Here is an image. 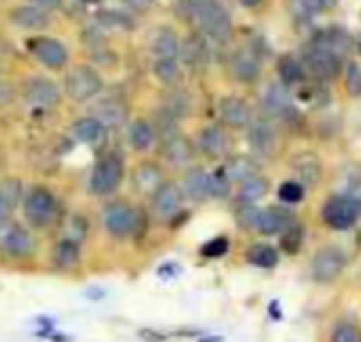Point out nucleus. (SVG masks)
Here are the masks:
<instances>
[{
	"mask_svg": "<svg viewBox=\"0 0 361 342\" xmlns=\"http://www.w3.org/2000/svg\"><path fill=\"white\" fill-rule=\"evenodd\" d=\"M16 100V85L7 79H0V109L13 104Z\"/></svg>",
	"mask_w": 361,
	"mask_h": 342,
	"instance_id": "nucleus-49",
	"label": "nucleus"
},
{
	"mask_svg": "<svg viewBox=\"0 0 361 342\" xmlns=\"http://www.w3.org/2000/svg\"><path fill=\"white\" fill-rule=\"evenodd\" d=\"M346 92L350 96H361V64L348 62L346 64Z\"/></svg>",
	"mask_w": 361,
	"mask_h": 342,
	"instance_id": "nucleus-44",
	"label": "nucleus"
},
{
	"mask_svg": "<svg viewBox=\"0 0 361 342\" xmlns=\"http://www.w3.org/2000/svg\"><path fill=\"white\" fill-rule=\"evenodd\" d=\"M64 90L68 94V98L77 100V102H85L90 98H94L96 94H100L102 90V77L87 64H79L75 66L64 81Z\"/></svg>",
	"mask_w": 361,
	"mask_h": 342,
	"instance_id": "nucleus-4",
	"label": "nucleus"
},
{
	"mask_svg": "<svg viewBox=\"0 0 361 342\" xmlns=\"http://www.w3.org/2000/svg\"><path fill=\"white\" fill-rule=\"evenodd\" d=\"M68 236L66 238H71V240H75V243H81L83 238H85V234H87V219L85 217H81V215H73L71 217V221H68Z\"/></svg>",
	"mask_w": 361,
	"mask_h": 342,
	"instance_id": "nucleus-47",
	"label": "nucleus"
},
{
	"mask_svg": "<svg viewBox=\"0 0 361 342\" xmlns=\"http://www.w3.org/2000/svg\"><path fill=\"white\" fill-rule=\"evenodd\" d=\"M230 192V179L224 173V168H219L215 175H211V198H224Z\"/></svg>",
	"mask_w": 361,
	"mask_h": 342,
	"instance_id": "nucleus-46",
	"label": "nucleus"
},
{
	"mask_svg": "<svg viewBox=\"0 0 361 342\" xmlns=\"http://www.w3.org/2000/svg\"><path fill=\"white\" fill-rule=\"evenodd\" d=\"M200 342H224V340L219 336H215V338H202Z\"/></svg>",
	"mask_w": 361,
	"mask_h": 342,
	"instance_id": "nucleus-56",
	"label": "nucleus"
},
{
	"mask_svg": "<svg viewBox=\"0 0 361 342\" xmlns=\"http://www.w3.org/2000/svg\"><path fill=\"white\" fill-rule=\"evenodd\" d=\"M183 190L192 200L204 202L207 198H211V175L204 168H190L183 177Z\"/></svg>",
	"mask_w": 361,
	"mask_h": 342,
	"instance_id": "nucleus-24",
	"label": "nucleus"
},
{
	"mask_svg": "<svg viewBox=\"0 0 361 342\" xmlns=\"http://www.w3.org/2000/svg\"><path fill=\"white\" fill-rule=\"evenodd\" d=\"M262 104H264V111L276 119H289L295 115L291 94L283 83H270L268 90L264 92Z\"/></svg>",
	"mask_w": 361,
	"mask_h": 342,
	"instance_id": "nucleus-12",
	"label": "nucleus"
},
{
	"mask_svg": "<svg viewBox=\"0 0 361 342\" xmlns=\"http://www.w3.org/2000/svg\"><path fill=\"white\" fill-rule=\"evenodd\" d=\"M291 224H295V217L291 211L287 209H279V207H270V209H259L257 211V219H255V230L259 234L272 236V234H281L285 228H289Z\"/></svg>",
	"mask_w": 361,
	"mask_h": 342,
	"instance_id": "nucleus-14",
	"label": "nucleus"
},
{
	"mask_svg": "<svg viewBox=\"0 0 361 342\" xmlns=\"http://www.w3.org/2000/svg\"><path fill=\"white\" fill-rule=\"evenodd\" d=\"M198 145L200 149L211 155V157H221L228 153L230 149V136L228 132L221 128V126H207L200 130V136H198Z\"/></svg>",
	"mask_w": 361,
	"mask_h": 342,
	"instance_id": "nucleus-22",
	"label": "nucleus"
},
{
	"mask_svg": "<svg viewBox=\"0 0 361 342\" xmlns=\"http://www.w3.org/2000/svg\"><path fill=\"white\" fill-rule=\"evenodd\" d=\"M132 183L136 188V192L140 194H155L161 185H164V173L161 168L153 161H142L134 168L132 173Z\"/></svg>",
	"mask_w": 361,
	"mask_h": 342,
	"instance_id": "nucleus-19",
	"label": "nucleus"
},
{
	"mask_svg": "<svg viewBox=\"0 0 361 342\" xmlns=\"http://www.w3.org/2000/svg\"><path fill=\"white\" fill-rule=\"evenodd\" d=\"M359 51H361V43H359Z\"/></svg>",
	"mask_w": 361,
	"mask_h": 342,
	"instance_id": "nucleus-59",
	"label": "nucleus"
},
{
	"mask_svg": "<svg viewBox=\"0 0 361 342\" xmlns=\"http://www.w3.org/2000/svg\"><path fill=\"white\" fill-rule=\"evenodd\" d=\"M153 75H155L161 83L170 85V83H174V81L178 79V62H176V60H155V64H153Z\"/></svg>",
	"mask_w": 361,
	"mask_h": 342,
	"instance_id": "nucleus-41",
	"label": "nucleus"
},
{
	"mask_svg": "<svg viewBox=\"0 0 361 342\" xmlns=\"http://www.w3.org/2000/svg\"><path fill=\"white\" fill-rule=\"evenodd\" d=\"M302 62L317 79H323V81L336 79L342 71V58L338 54H334L325 47L312 45V43L304 49Z\"/></svg>",
	"mask_w": 361,
	"mask_h": 342,
	"instance_id": "nucleus-6",
	"label": "nucleus"
},
{
	"mask_svg": "<svg viewBox=\"0 0 361 342\" xmlns=\"http://www.w3.org/2000/svg\"><path fill=\"white\" fill-rule=\"evenodd\" d=\"M56 207L58 204H56V196L51 194V190L37 185L26 194L24 215L35 228H45L56 217Z\"/></svg>",
	"mask_w": 361,
	"mask_h": 342,
	"instance_id": "nucleus-5",
	"label": "nucleus"
},
{
	"mask_svg": "<svg viewBox=\"0 0 361 342\" xmlns=\"http://www.w3.org/2000/svg\"><path fill=\"white\" fill-rule=\"evenodd\" d=\"M219 115H221V121L232 128H243L251 121V109L247 100L238 96H226L219 102Z\"/></svg>",
	"mask_w": 361,
	"mask_h": 342,
	"instance_id": "nucleus-21",
	"label": "nucleus"
},
{
	"mask_svg": "<svg viewBox=\"0 0 361 342\" xmlns=\"http://www.w3.org/2000/svg\"><path fill=\"white\" fill-rule=\"evenodd\" d=\"M317 9L319 7L314 0H289V13L298 26H308L314 18Z\"/></svg>",
	"mask_w": 361,
	"mask_h": 342,
	"instance_id": "nucleus-39",
	"label": "nucleus"
},
{
	"mask_svg": "<svg viewBox=\"0 0 361 342\" xmlns=\"http://www.w3.org/2000/svg\"><path fill=\"white\" fill-rule=\"evenodd\" d=\"M73 132H75V136L81 142H87V145H94V142H98L104 136L102 123L98 119H94V117H81V119H77L75 126H73Z\"/></svg>",
	"mask_w": 361,
	"mask_h": 342,
	"instance_id": "nucleus-33",
	"label": "nucleus"
},
{
	"mask_svg": "<svg viewBox=\"0 0 361 342\" xmlns=\"http://www.w3.org/2000/svg\"><path fill=\"white\" fill-rule=\"evenodd\" d=\"M123 3L136 11H147L151 7V0H123Z\"/></svg>",
	"mask_w": 361,
	"mask_h": 342,
	"instance_id": "nucleus-53",
	"label": "nucleus"
},
{
	"mask_svg": "<svg viewBox=\"0 0 361 342\" xmlns=\"http://www.w3.org/2000/svg\"><path fill=\"white\" fill-rule=\"evenodd\" d=\"M151 51L157 56V60H176L180 54L176 32L168 26H159L151 35Z\"/></svg>",
	"mask_w": 361,
	"mask_h": 342,
	"instance_id": "nucleus-23",
	"label": "nucleus"
},
{
	"mask_svg": "<svg viewBox=\"0 0 361 342\" xmlns=\"http://www.w3.org/2000/svg\"><path fill=\"white\" fill-rule=\"evenodd\" d=\"M279 198L283 202H289V204H295L304 198V188L295 181H287L279 188Z\"/></svg>",
	"mask_w": 361,
	"mask_h": 342,
	"instance_id": "nucleus-45",
	"label": "nucleus"
},
{
	"mask_svg": "<svg viewBox=\"0 0 361 342\" xmlns=\"http://www.w3.org/2000/svg\"><path fill=\"white\" fill-rule=\"evenodd\" d=\"M24 98L30 106L51 109L60 102V87L47 77H30L24 85Z\"/></svg>",
	"mask_w": 361,
	"mask_h": 342,
	"instance_id": "nucleus-10",
	"label": "nucleus"
},
{
	"mask_svg": "<svg viewBox=\"0 0 361 342\" xmlns=\"http://www.w3.org/2000/svg\"><path fill=\"white\" fill-rule=\"evenodd\" d=\"M180 204H183V192L174 183H164L153 194V213L161 219H172L180 213Z\"/></svg>",
	"mask_w": 361,
	"mask_h": 342,
	"instance_id": "nucleus-15",
	"label": "nucleus"
},
{
	"mask_svg": "<svg viewBox=\"0 0 361 342\" xmlns=\"http://www.w3.org/2000/svg\"><path fill=\"white\" fill-rule=\"evenodd\" d=\"M357 215H359V207L350 198L338 196L327 200V204L323 207V219L334 230H348L357 221Z\"/></svg>",
	"mask_w": 361,
	"mask_h": 342,
	"instance_id": "nucleus-9",
	"label": "nucleus"
},
{
	"mask_svg": "<svg viewBox=\"0 0 361 342\" xmlns=\"http://www.w3.org/2000/svg\"><path fill=\"white\" fill-rule=\"evenodd\" d=\"M153 134L161 140V145L168 142V140H172V138H176V136H180L178 119L172 117L170 113H166V111L161 109V111L155 115V130H153Z\"/></svg>",
	"mask_w": 361,
	"mask_h": 342,
	"instance_id": "nucleus-37",
	"label": "nucleus"
},
{
	"mask_svg": "<svg viewBox=\"0 0 361 342\" xmlns=\"http://www.w3.org/2000/svg\"><path fill=\"white\" fill-rule=\"evenodd\" d=\"M161 153H164V157L172 166H188L196 157V147L192 145L190 138H185L183 134H180V136L164 142L161 145Z\"/></svg>",
	"mask_w": 361,
	"mask_h": 342,
	"instance_id": "nucleus-26",
	"label": "nucleus"
},
{
	"mask_svg": "<svg viewBox=\"0 0 361 342\" xmlns=\"http://www.w3.org/2000/svg\"><path fill=\"white\" fill-rule=\"evenodd\" d=\"M194 20L200 24L204 37L215 43H228L232 39V18L215 0H196Z\"/></svg>",
	"mask_w": 361,
	"mask_h": 342,
	"instance_id": "nucleus-1",
	"label": "nucleus"
},
{
	"mask_svg": "<svg viewBox=\"0 0 361 342\" xmlns=\"http://www.w3.org/2000/svg\"><path fill=\"white\" fill-rule=\"evenodd\" d=\"M22 198V181L16 177H7L0 183V224L9 221V217L16 213Z\"/></svg>",
	"mask_w": 361,
	"mask_h": 342,
	"instance_id": "nucleus-25",
	"label": "nucleus"
},
{
	"mask_svg": "<svg viewBox=\"0 0 361 342\" xmlns=\"http://www.w3.org/2000/svg\"><path fill=\"white\" fill-rule=\"evenodd\" d=\"M104 228L111 236L115 238H126L130 234H138V228H145V219L142 213L136 211V207H132L130 202H111L104 209L102 215Z\"/></svg>",
	"mask_w": 361,
	"mask_h": 342,
	"instance_id": "nucleus-3",
	"label": "nucleus"
},
{
	"mask_svg": "<svg viewBox=\"0 0 361 342\" xmlns=\"http://www.w3.org/2000/svg\"><path fill=\"white\" fill-rule=\"evenodd\" d=\"M96 22L100 28H111V30H132L134 28L132 18L117 9H100L96 13Z\"/></svg>",
	"mask_w": 361,
	"mask_h": 342,
	"instance_id": "nucleus-35",
	"label": "nucleus"
},
{
	"mask_svg": "<svg viewBox=\"0 0 361 342\" xmlns=\"http://www.w3.org/2000/svg\"><path fill=\"white\" fill-rule=\"evenodd\" d=\"M314 3H317L319 9H331V7L338 5V0H314Z\"/></svg>",
	"mask_w": 361,
	"mask_h": 342,
	"instance_id": "nucleus-54",
	"label": "nucleus"
},
{
	"mask_svg": "<svg viewBox=\"0 0 361 342\" xmlns=\"http://www.w3.org/2000/svg\"><path fill=\"white\" fill-rule=\"evenodd\" d=\"M266 192H268V181L259 175H253L240 183L238 202L240 204H255L257 200H262L266 196Z\"/></svg>",
	"mask_w": 361,
	"mask_h": 342,
	"instance_id": "nucleus-30",
	"label": "nucleus"
},
{
	"mask_svg": "<svg viewBox=\"0 0 361 342\" xmlns=\"http://www.w3.org/2000/svg\"><path fill=\"white\" fill-rule=\"evenodd\" d=\"M259 56L253 49H236L230 56V73L240 83H253L259 79Z\"/></svg>",
	"mask_w": 361,
	"mask_h": 342,
	"instance_id": "nucleus-13",
	"label": "nucleus"
},
{
	"mask_svg": "<svg viewBox=\"0 0 361 342\" xmlns=\"http://www.w3.org/2000/svg\"><path fill=\"white\" fill-rule=\"evenodd\" d=\"M92 117L98 119L104 130L106 128H121L130 117V109H128V104L123 100L109 98V100L100 102L98 106H94Z\"/></svg>",
	"mask_w": 361,
	"mask_h": 342,
	"instance_id": "nucleus-17",
	"label": "nucleus"
},
{
	"mask_svg": "<svg viewBox=\"0 0 361 342\" xmlns=\"http://www.w3.org/2000/svg\"><path fill=\"white\" fill-rule=\"evenodd\" d=\"M279 77H281V83L287 87V85H295L300 81H304V66L302 62H298L293 56H283L279 60Z\"/></svg>",
	"mask_w": 361,
	"mask_h": 342,
	"instance_id": "nucleus-36",
	"label": "nucleus"
},
{
	"mask_svg": "<svg viewBox=\"0 0 361 342\" xmlns=\"http://www.w3.org/2000/svg\"><path fill=\"white\" fill-rule=\"evenodd\" d=\"M348 43H350V37L342 30V28H327L323 32H319L312 41V45H319V47H325L334 54H342L348 49Z\"/></svg>",
	"mask_w": 361,
	"mask_h": 342,
	"instance_id": "nucleus-28",
	"label": "nucleus"
},
{
	"mask_svg": "<svg viewBox=\"0 0 361 342\" xmlns=\"http://www.w3.org/2000/svg\"><path fill=\"white\" fill-rule=\"evenodd\" d=\"M247 259L257 268H272L279 264V253L270 245H253L247 251Z\"/></svg>",
	"mask_w": 361,
	"mask_h": 342,
	"instance_id": "nucleus-38",
	"label": "nucleus"
},
{
	"mask_svg": "<svg viewBox=\"0 0 361 342\" xmlns=\"http://www.w3.org/2000/svg\"><path fill=\"white\" fill-rule=\"evenodd\" d=\"M240 5H245V7H255V5H259V0H240Z\"/></svg>",
	"mask_w": 361,
	"mask_h": 342,
	"instance_id": "nucleus-55",
	"label": "nucleus"
},
{
	"mask_svg": "<svg viewBox=\"0 0 361 342\" xmlns=\"http://www.w3.org/2000/svg\"><path fill=\"white\" fill-rule=\"evenodd\" d=\"M249 130H247V138H249V145L251 149L257 153V155H264V157H270L276 149V128L270 119L266 117H257L253 121L247 123Z\"/></svg>",
	"mask_w": 361,
	"mask_h": 342,
	"instance_id": "nucleus-11",
	"label": "nucleus"
},
{
	"mask_svg": "<svg viewBox=\"0 0 361 342\" xmlns=\"http://www.w3.org/2000/svg\"><path fill=\"white\" fill-rule=\"evenodd\" d=\"M128 140L132 145L134 151H147L153 140H155V134H153V126L145 119H138L130 126L128 130Z\"/></svg>",
	"mask_w": 361,
	"mask_h": 342,
	"instance_id": "nucleus-31",
	"label": "nucleus"
},
{
	"mask_svg": "<svg viewBox=\"0 0 361 342\" xmlns=\"http://www.w3.org/2000/svg\"><path fill=\"white\" fill-rule=\"evenodd\" d=\"M79 3H83V5H98L100 0H79Z\"/></svg>",
	"mask_w": 361,
	"mask_h": 342,
	"instance_id": "nucleus-57",
	"label": "nucleus"
},
{
	"mask_svg": "<svg viewBox=\"0 0 361 342\" xmlns=\"http://www.w3.org/2000/svg\"><path fill=\"white\" fill-rule=\"evenodd\" d=\"M157 274H159L161 279H172V276H178V274H180V266H178V264H164V266H159Z\"/></svg>",
	"mask_w": 361,
	"mask_h": 342,
	"instance_id": "nucleus-50",
	"label": "nucleus"
},
{
	"mask_svg": "<svg viewBox=\"0 0 361 342\" xmlns=\"http://www.w3.org/2000/svg\"><path fill=\"white\" fill-rule=\"evenodd\" d=\"M344 264H346V257L340 249L325 247V249L317 251V255L312 257L310 274L317 283H331L342 274Z\"/></svg>",
	"mask_w": 361,
	"mask_h": 342,
	"instance_id": "nucleus-7",
	"label": "nucleus"
},
{
	"mask_svg": "<svg viewBox=\"0 0 361 342\" xmlns=\"http://www.w3.org/2000/svg\"><path fill=\"white\" fill-rule=\"evenodd\" d=\"M224 168V173L228 175V179H230V183L232 181H245V179H249V177H253V175H257V164L251 159V157H247V155H236V157H232L226 166H221Z\"/></svg>",
	"mask_w": 361,
	"mask_h": 342,
	"instance_id": "nucleus-27",
	"label": "nucleus"
},
{
	"mask_svg": "<svg viewBox=\"0 0 361 342\" xmlns=\"http://www.w3.org/2000/svg\"><path fill=\"white\" fill-rule=\"evenodd\" d=\"M331 342H361V331L355 323H340L331 334Z\"/></svg>",
	"mask_w": 361,
	"mask_h": 342,
	"instance_id": "nucleus-43",
	"label": "nucleus"
},
{
	"mask_svg": "<svg viewBox=\"0 0 361 342\" xmlns=\"http://www.w3.org/2000/svg\"><path fill=\"white\" fill-rule=\"evenodd\" d=\"M257 211H259V209H255L253 204H243V207L238 209V213H236V221H238V226H240V228H245V230H255Z\"/></svg>",
	"mask_w": 361,
	"mask_h": 342,
	"instance_id": "nucleus-48",
	"label": "nucleus"
},
{
	"mask_svg": "<svg viewBox=\"0 0 361 342\" xmlns=\"http://www.w3.org/2000/svg\"><path fill=\"white\" fill-rule=\"evenodd\" d=\"M291 166H293V173L298 175L302 188H314L321 181L323 168H321V159L314 153H310V151L298 153L293 157Z\"/></svg>",
	"mask_w": 361,
	"mask_h": 342,
	"instance_id": "nucleus-18",
	"label": "nucleus"
},
{
	"mask_svg": "<svg viewBox=\"0 0 361 342\" xmlns=\"http://www.w3.org/2000/svg\"><path fill=\"white\" fill-rule=\"evenodd\" d=\"M209 56H211L209 43L200 35H192L183 47V60L192 66H200L209 62Z\"/></svg>",
	"mask_w": 361,
	"mask_h": 342,
	"instance_id": "nucleus-32",
	"label": "nucleus"
},
{
	"mask_svg": "<svg viewBox=\"0 0 361 342\" xmlns=\"http://www.w3.org/2000/svg\"><path fill=\"white\" fill-rule=\"evenodd\" d=\"M166 113H170L172 117L180 119V117H185L190 115L192 111V100L188 98L185 92H180V90H170L164 98V106H161Z\"/></svg>",
	"mask_w": 361,
	"mask_h": 342,
	"instance_id": "nucleus-34",
	"label": "nucleus"
},
{
	"mask_svg": "<svg viewBox=\"0 0 361 342\" xmlns=\"http://www.w3.org/2000/svg\"><path fill=\"white\" fill-rule=\"evenodd\" d=\"M30 5H35V7H41V9L49 11V9H60L62 0H30Z\"/></svg>",
	"mask_w": 361,
	"mask_h": 342,
	"instance_id": "nucleus-51",
	"label": "nucleus"
},
{
	"mask_svg": "<svg viewBox=\"0 0 361 342\" xmlns=\"http://www.w3.org/2000/svg\"><path fill=\"white\" fill-rule=\"evenodd\" d=\"M121 179H123V159L119 153L111 151L96 161L90 179V190L96 196H111L121 185Z\"/></svg>",
	"mask_w": 361,
	"mask_h": 342,
	"instance_id": "nucleus-2",
	"label": "nucleus"
},
{
	"mask_svg": "<svg viewBox=\"0 0 361 342\" xmlns=\"http://www.w3.org/2000/svg\"><path fill=\"white\" fill-rule=\"evenodd\" d=\"M0 161H3V153H0Z\"/></svg>",
	"mask_w": 361,
	"mask_h": 342,
	"instance_id": "nucleus-58",
	"label": "nucleus"
},
{
	"mask_svg": "<svg viewBox=\"0 0 361 342\" xmlns=\"http://www.w3.org/2000/svg\"><path fill=\"white\" fill-rule=\"evenodd\" d=\"M81 259V249H79V243L71 240V238H62L56 249H54V262L58 268H75Z\"/></svg>",
	"mask_w": 361,
	"mask_h": 342,
	"instance_id": "nucleus-29",
	"label": "nucleus"
},
{
	"mask_svg": "<svg viewBox=\"0 0 361 342\" xmlns=\"http://www.w3.org/2000/svg\"><path fill=\"white\" fill-rule=\"evenodd\" d=\"M228 249H230V240L226 236H217L200 249V255L207 259H217V257H224L228 253Z\"/></svg>",
	"mask_w": 361,
	"mask_h": 342,
	"instance_id": "nucleus-42",
	"label": "nucleus"
},
{
	"mask_svg": "<svg viewBox=\"0 0 361 342\" xmlns=\"http://www.w3.org/2000/svg\"><path fill=\"white\" fill-rule=\"evenodd\" d=\"M302 240H304V230L298 221L281 232V249L289 255H295L302 249Z\"/></svg>",
	"mask_w": 361,
	"mask_h": 342,
	"instance_id": "nucleus-40",
	"label": "nucleus"
},
{
	"mask_svg": "<svg viewBox=\"0 0 361 342\" xmlns=\"http://www.w3.org/2000/svg\"><path fill=\"white\" fill-rule=\"evenodd\" d=\"M3 251L9 257H16V259L30 257L32 251H35V238H32V234L26 228L13 226L3 236Z\"/></svg>",
	"mask_w": 361,
	"mask_h": 342,
	"instance_id": "nucleus-16",
	"label": "nucleus"
},
{
	"mask_svg": "<svg viewBox=\"0 0 361 342\" xmlns=\"http://www.w3.org/2000/svg\"><path fill=\"white\" fill-rule=\"evenodd\" d=\"M140 338H145V340H149V342H161V340H166L164 334L153 331V329H140Z\"/></svg>",
	"mask_w": 361,
	"mask_h": 342,
	"instance_id": "nucleus-52",
	"label": "nucleus"
},
{
	"mask_svg": "<svg viewBox=\"0 0 361 342\" xmlns=\"http://www.w3.org/2000/svg\"><path fill=\"white\" fill-rule=\"evenodd\" d=\"M11 22L24 30H45L51 22L49 11L35 7V5H22L11 11Z\"/></svg>",
	"mask_w": 361,
	"mask_h": 342,
	"instance_id": "nucleus-20",
	"label": "nucleus"
},
{
	"mask_svg": "<svg viewBox=\"0 0 361 342\" xmlns=\"http://www.w3.org/2000/svg\"><path fill=\"white\" fill-rule=\"evenodd\" d=\"M28 49L43 66H47L51 71H60L68 62V49L58 39H51V37H35V39H30Z\"/></svg>",
	"mask_w": 361,
	"mask_h": 342,
	"instance_id": "nucleus-8",
	"label": "nucleus"
}]
</instances>
